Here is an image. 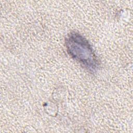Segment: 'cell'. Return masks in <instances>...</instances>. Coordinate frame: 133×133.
<instances>
[{"mask_svg":"<svg viewBox=\"0 0 133 133\" xmlns=\"http://www.w3.org/2000/svg\"><path fill=\"white\" fill-rule=\"evenodd\" d=\"M69 55L87 70L95 72L99 67L98 58L88 41L78 33L72 32L65 40Z\"/></svg>","mask_w":133,"mask_h":133,"instance_id":"1","label":"cell"}]
</instances>
